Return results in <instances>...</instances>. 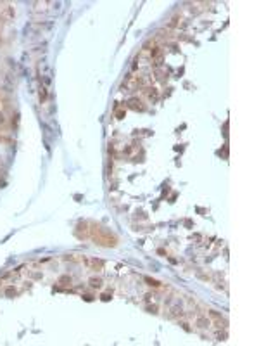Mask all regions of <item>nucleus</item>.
I'll return each mask as SVG.
<instances>
[{"label":"nucleus","instance_id":"obj_1","mask_svg":"<svg viewBox=\"0 0 259 346\" xmlns=\"http://www.w3.org/2000/svg\"><path fill=\"white\" fill-rule=\"evenodd\" d=\"M90 227H92V229H88V232H90L92 239L97 242V244H100V246H107V248L118 244L116 235H112L111 232L106 230L104 227H100V225H97V223H92Z\"/></svg>","mask_w":259,"mask_h":346},{"label":"nucleus","instance_id":"obj_2","mask_svg":"<svg viewBox=\"0 0 259 346\" xmlns=\"http://www.w3.org/2000/svg\"><path fill=\"white\" fill-rule=\"evenodd\" d=\"M83 260H85V263L90 267V270H95V272L102 270V267H104V261H102V260H93V258H83Z\"/></svg>","mask_w":259,"mask_h":346},{"label":"nucleus","instance_id":"obj_3","mask_svg":"<svg viewBox=\"0 0 259 346\" xmlns=\"http://www.w3.org/2000/svg\"><path fill=\"white\" fill-rule=\"evenodd\" d=\"M209 317H211V320H213V322L216 324V327H220V329H221V327L226 326L225 318H223L220 313H216V311H213V310H211V311H209Z\"/></svg>","mask_w":259,"mask_h":346},{"label":"nucleus","instance_id":"obj_4","mask_svg":"<svg viewBox=\"0 0 259 346\" xmlns=\"http://www.w3.org/2000/svg\"><path fill=\"white\" fill-rule=\"evenodd\" d=\"M0 16H2V19L4 21H9L14 18V9L11 7V5H5V7H2L0 9Z\"/></svg>","mask_w":259,"mask_h":346},{"label":"nucleus","instance_id":"obj_5","mask_svg":"<svg viewBox=\"0 0 259 346\" xmlns=\"http://www.w3.org/2000/svg\"><path fill=\"white\" fill-rule=\"evenodd\" d=\"M152 61L156 66H161L163 64V50L161 49H154L152 50Z\"/></svg>","mask_w":259,"mask_h":346},{"label":"nucleus","instance_id":"obj_6","mask_svg":"<svg viewBox=\"0 0 259 346\" xmlns=\"http://www.w3.org/2000/svg\"><path fill=\"white\" fill-rule=\"evenodd\" d=\"M128 104H130V107L135 109V111H144V109H145V106H144L142 100H138V99H130Z\"/></svg>","mask_w":259,"mask_h":346},{"label":"nucleus","instance_id":"obj_7","mask_svg":"<svg viewBox=\"0 0 259 346\" xmlns=\"http://www.w3.org/2000/svg\"><path fill=\"white\" fill-rule=\"evenodd\" d=\"M145 95H147L149 100H152V102H156L157 100V90L156 88H145Z\"/></svg>","mask_w":259,"mask_h":346},{"label":"nucleus","instance_id":"obj_8","mask_svg":"<svg viewBox=\"0 0 259 346\" xmlns=\"http://www.w3.org/2000/svg\"><path fill=\"white\" fill-rule=\"evenodd\" d=\"M100 284H102L100 279H90V286L92 287H100Z\"/></svg>","mask_w":259,"mask_h":346},{"label":"nucleus","instance_id":"obj_9","mask_svg":"<svg viewBox=\"0 0 259 346\" xmlns=\"http://www.w3.org/2000/svg\"><path fill=\"white\" fill-rule=\"evenodd\" d=\"M59 282H61V284H71V277H68V275H66V277H61Z\"/></svg>","mask_w":259,"mask_h":346},{"label":"nucleus","instance_id":"obj_10","mask_svg":"<svg viewBox=\"0 0 259 346\" xmlns=\"http://www.w3.org/2000/svg\"><path fill=\"white\" fill-rule=\"evenodd\" d=\"M145 280H147L150 286H154V287H159V286H161V284H159L157 280H152V279H145Z\"/></svg>","mask_w":259,"mask_h":346},{"label":"nucleus","instance_id":"obj_11","mask_svg":"<svg viewBox=\"0 0 259 346\" xmlns=\"http://www.w3.org/2000/svg\"><path fill=\"white\" fill-rule=\"evenodd\" d=\"M156 73H157V78H159V80H161V81H164V80H166V78H164V76H166V75H164V73H163V71H156Z\"/></svg>","mask_w":259,"mask_h":346},{"label":"nucleus","instance_id":"obj_12","mask_svg":"<svg viewBox=\"0 0 259 346\" xmlns=\"http://www.w3.org/2000/svg\"><path fill=\"white\" fill-rule=\"evenodd\" d=\"M5 125V118H4V114H0V126H4Z\"/></svg>","mask_w":259,"mask_h":346},{"label":"nucleus","instance_id":"obj_13","mask_svg":"<svg viewBox=\"0 0 259 346\" xmlns=\"http://www.w3.org/2000/svg\"><path fill=\"white\" fill-rule=\"evenodd\" d=\"M116 116H118V118H119V119H121V118H123V116H125V111H118V113H116Z\"/></svg>","mask_w":259,"mask_h":346}]
</instances>
